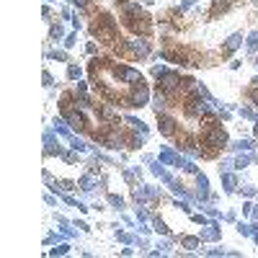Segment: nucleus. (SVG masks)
<instances>
[{
    "instance_id": "obj_3",
    "label": "nucleus",
    "mask_w": 258,
    "mask_h": 258,
    "mask_svg": "<svg viewBox=\"0 0 258 258\" xmlns=\"http://www.w3.org/2000/svg\"><path fill=\"white\" fill-rule=\"evenodd\" d=\"M225 142H227V135H225V129H219L217 124L207 129V135H204V145L219 147V145H225Z\"/></svg>"
},
{
    "instance_id": "obj_4",
    "label": "nucleus",
    "mask_w": 258,
    "mask_h": 258,
    "mask_svg": "<svg viewBox=\"0 0 258 258\" xmlns=\"http://www.w3.org/2000/svg\"><path fill=\"white\" fill-rule=\"evenodd\" d=\"M178 75L176 72H165V75L160 78V90H165V93H173V90L178 88Z\"/></svg>"
},
{
    "instance_id": "obj_5",
    "label": "nucleus",
    "mask_w": 258,
    "mask_h": 258,
    "mask_svg": "<svg viewBox=\"0 0 258 258\" xmlns=\"http://www.w3.org/2000/svg\"><path fill=\"white\" fill-rule=\"evenodd\" d=\"M183 108H186L189 116H201V111H204V106H201V98H199V96H191Z\"/></svg>"
},
{
    "instance_id": "obj_7",
    "label": "nucleus",
    "mask_w": 258,
    "mask_h": 258,
    "mask_svg": "<svg viewBox=\"0 0 258 258\" xmlns=\"http://www.w3.org/2000/svg\"><path fill=\"white\" fill-rule=\"evenodd\" d=\"M183 245H186V248H196L199 240H196V237H183Z\"/></svg>"
},
{
    "instance_id": "obj_8",
    "label": "nucleus",
    "mask_w": 258,
    "mask_h": 258,
    "mask_svg": "<svg viewBox=\"0 0 258 258\" xmlns=\"http://www.w3.org/2000/svg\"><path fill=\"white\" fill-rule=\"evenodd\" d=\"M253 101L258 103V90H253Z\"/></svg>"
},
{
    "instance_id": "obj_6",
    "label": "nucleus",
    "mask_w": 258,
    "mask_h": 258,
    "mask_svg": "<svg viewBox=\"0 0 258 258\" xmlns=\"http://www.w3.org/2000/svg\"><path fill=\"white\" fill-rule=\"evenodd\" d=\"M158 126H160V132L165 137H173L176 135V121L171 116H158Z\"/></svg>"
},
{
    "instance_id": "obj_1",
    "label": "nucleus",
    "mask_w": 258,
    "mask_h": 258,
    "mask_svg": "<svg viewBox=\"0 0 258 258\" xmlns=\"http://www.w3.org/2000/svg\"><path fill=\"white\" fill-rule=\"evenodd\" d=\"M114 34H116L114 21L106 13H101L96 18V24H93V36H98V42H103V44H111L114 42Z\"/></svg>"
},
{
    "instance_id": "obj_2",
    "label": "nucleus",
    "mask_w": 258,
    "mask_h": 258,
    "mask_svg": "<svg viewBox=\"0 0 258 258\" xmlns=\"http://www.w3.org/2000/svg\"><path fill=\"white\" fill-rule=\"evenodd\" d=\"M126 26L132 29L135 34H147V31H150V21H147V16H142V13H140V8H137V6H129Z\"/></svg>"
}]
</instances>
